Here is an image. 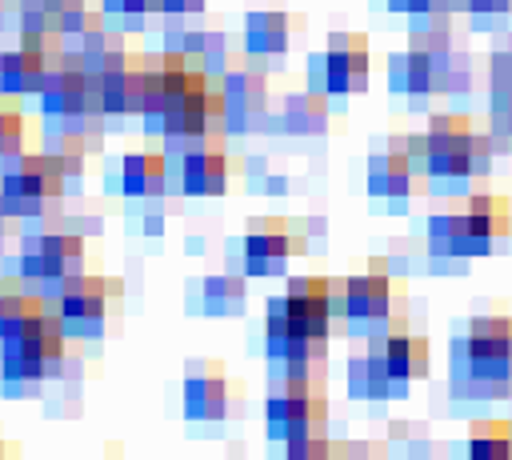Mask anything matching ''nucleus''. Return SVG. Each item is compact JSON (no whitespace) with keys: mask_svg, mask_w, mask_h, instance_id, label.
Masks as SVG:
<instances>
[{"mask_svg":"<svg viewBox=\"0 0 512 460\" xmlns=\"http://www.w3.org/2000/svg\"><path fill=\"white\" fill-rule=\"evenodd\" d=\"M496 120H500V128H504V132H512V100H508V108H504V116H496Z\"/></svg>","mask_w":512,"mask_h":460,"instance_id":"obj_37","label":"nucleus"},{"mask_svg":"<svg viewBox=\"0 0 512 460\" xmlns=\"http://www.w3.org/2000/svg\"><path fill=\"white\" fill-rule=\"evenodd\" d=\"M300 28V20L292 12L280 8H256L244 16V52L252 56H280L288 52L292 32Z\"/></svg>","mask_w":512,"mask_h":460,"instance_id":"obj_24","label":"nucleus"},{"mask_svg":"<svg viewBox=\"0 0 512 460\" xmlns=\"http://www.w3.org/2000/svg\"><path fill=\"white\" fill-rule=\"evenodd\" d=\"M4 452H8V448H4V444H0V456H4Z\"/></svg>","mask_w":512,"mask_h":460,"instance_id":"obj_38","label":"nucleus"},{"mask_svg":"<svg viewBox=\"0 0 512 460\" xmlns=\"http://www.w3.org/2000/svg\"><path fill=\"white\" fill-rule=\"evenodd\" d=\"M100 8L112 24L128 28H140L148 16H164V0H100Z\"/></svg>","mask_w":512,"mask_h":460,"instance_id":"obj_31","label":"nucleus"},{"mask_svg":"<svg viewBox=\"0 0 512 460\" xmlns=\"http://www.w3.org/2000/svg\"><path fill=\"white\" fill-rule=\"evenodd\" d=\"M68 328L60 312H48L28 324L20 336L0 340V388L4 396H36L48 380H56L68 364Z\"/></svg>","mask_w":512,"mask_h":460,"instance_id":"obj_3","label":"nucleus"},{"mask_svg":"<svg viewBox=\"0 0 512 460\" xmlns=\"http://www.w3.org/2000/svg\"><path fill=\"white\" fill-rule=\"evenodd\" d=\"M280 128L292 136H320L328 128V96L308 88L296 96H284V112H280Z\"/></svg>","mask_w":512,"mask_h":460,"instance_id":"obj_27","label":"nucleus"},{"mask_svg":"<svg viewBox=\"0 0 512 460\" xmlns=\"http://www.w3.org/2000/svg\"><path fill=\"white\" fill-rule=\"evenodd\" d=\"M364 344H372L392 376V384L400 388V396H408L412 380L428 376V340L420 332H412L408 316H396L392 324H384L380 332L364 336Z\"/></svg>","mask_w":512,"mask_h":460,"instance_id":"obj_17","label":"nucleus"},{"mask_svg":"<svg viewBox=\"0 0 512 460\" xmlns=\"http://www.w3.org/2000/svg\"><path fill=\"white\" fill-rule=\"evenodd\" d=\"M112 288L116 284L108 276H100V272H76V276H68L48 296V304L60 312V320H64V328H68L72 340H96L108 328Z\"/></svg>","mask_w":512,"mask_h":460,"instance_id":"obj_12","label":"nucleus"},{"mask_svg":"<svg viewBox=\"0 0 512 460\" xmlns=\"http://www.w3.org/2000/svg\"><path fill=\"white\" fill-rule=\"evenodd\" d=\"M144 232H148V236H160V232H164V220H160V212H152V216L144 220Z\"/></svg>","mask_w":512,"mask_h":460,"instance_id":"obj_35","label":"nucleus"},{"mask_svg":"<svg viewBox=\"0 0 512 460\" xmlns=\"http://www.w3.org/2000/svg\"><path fill=\"white\" fill-rule=\"evenodd\" d=\"M328 292H332V320L360 340L404 316V284L392 276L388 260H368L364 272L328 276Z\"/></svg>","mask_w":512,"mask_h":460,"instance_id":"obj_5","label":"nucleus"},{"mask_svg":"<svg viewBox=\"0 0 512 460\" xmlns=\"http://www.w3.org/2000/svg\"><path fill=\"white\" fill-rule=\"evenodd\" d=\"M304 252V236L292 232V224H284L280 216H256L244 228V272L248 276H276L292 256Z\"/></svg>","mask_w":512,"mask_h":460,"instance_id":"obj_18","label":"nucleus"},{"mask_svg":"<svg viewBox=\"0 0 512 460\" xmlns=\"http://www.w3.org/2000/svg\"><path fill=\"white\" fill-rule=\"evenodd\" d=\"M180 400H184V420H192V424H224L240 408V384L228 376L224 360L200 356V360L184 364Z\"/></svg>","mask_w":512,"mask_h":460,"instance_id":"obj_13","label":"nucleus"},{"mask_svg":"<svg viewBox=\"0 0 512 460\" xmlns=\"http://www.w3.org/2000/svg\"><path fill=\"white\" fill-rule=\"evenodd\" d=\"M100 84V112L104 120H128L144 112V92H148V48H132L120 64H112Z\"/></svg>","mask_w":512,"mask_h":460,"instance_id":"obj_19","label":"nucleus"},{"mask_svg":"<svg viewBox=\"0 0 512 460\" xmlns=\"http://www.w3.org/2000/svg\"><path fill=\"white\" fill-rule=\"evenodd\" d=\"M284 456H292V460H320V456H332L328 432H308V436L284 440Z\"/></svg>","mask_w":512,"mask_h":460,"instance_id":"obj_32","label":"nucleus"},{"mask_svg":"<svg viewBox=\"0 0 512 460\" xmlns=\"http://www.w3.org/2000/svg\"><path fill=\"white\" fill-rule=\"evenodd\" d=\"M64 196H68V172L48 148H36V152L24 148L0 160V200L12 220L52 224L56 204Z\"/></svg>","mask_w":512,"mask_h":460,"instance_id":"obj_6","label":"nucleus"},{"mask_svg":"<svg viewBox=\"0 0 512 460\" xmlns=\"http://www.w3.org/2000/svg\"><path fill=\"white\" fill-rule=\"evenodd\" d=\"M204 0H164V16H200Z\"/></svg>","mask_w":512,"mask_h":460,"instance_id":"obj_34","label":"nucleus"},{"mask_svg":"<svg viewBox=\"0 0 512 460\" xmlns=\"http://www.w3.org/2000/svg\"><path fill=\"white\" fill-rule=\"evenodd\" d=\"M44 312H48V300H44L36 288H28L16 272L0 276V340L20 336V332H24L28 324H36Z\"/></svg>","mask_w":512,"mask_h":460,"instance_id":"obj_23","label":"nucleus"},{"mask_svg":"<svg viewBox=\"0 0 512 460\" xmlns=\"http://www.w3.org/2000/svg\"><path fill=\"white\" fill-rule=\"evenodd\" d=\"M452 392L460 400H504L512 392V316H472L452 344Z\"/></svg>","mask_w":512,"mask_h":460,"instance_id":"obj_2","label":"nucleus"},{"mask_svg":"<svg viewBox=\"0 0 512 460\" xmlns=\"http://www.w3.org/2000/svg\"><path fill=\"white\" fill-rule=\"evenodd\" d=\"M428 252L436 260H472V256H488L492 244L484 240V232L476 228L468 204H456V208H444L428 220Z\"/></svg>","mask_w":512,"mask_h":460,"instance_id":"obj_21","label":"nucleus"},{"mask_svg":"<svg viewBox=\"0 0 512 460\" xmlns=\"http://www.w3.org/2000/svg\"><path fill=\"white\" fill-rule=\"evenodd\" d=\"M344 384H348V396H356V400H400V388L392 384V376L372 344H364V352L348 356Z\"/></svg>","mask_w":512,"mask_h":460,"instance_id":"obj_25","label":"nucleus"},{"mask_svg":"<svg viewBox=\"0 0 512 460\" xmlns=\"http://www.w3.org/2000/svg\"><path fill=\"white\" fill-rule=\"evenodd\" d=\"M428 168L420 156H412L408 136H392L388 148L368 156V196L392 204V212H400L412 196L428 192Z\"/></svg>","mask_w":512,"mask_h":460,"instance_id":"obj_14","label":"nucleus"},{"mask_svg":"<svg viewBox=\"0 0 512 460\" xmlns=\"http://www.w3.org/2000/svg\"><path fill=\"white\" fill-rule=\"evenodd\" d=\"M84 256H88V248H84L80 232H68L56 224H32V232L20 236L12 272L48 300L68 276L84 272Z\"/></svg>","mask_w":512,"mask_h":460,"instance_id":"obj_7","label":"nucleus"},{"mask_svg":"<svg viewBox=\"0 0 512 460\" xmlns=\"http://www.w3.org/2000/svg\"><path fill=\"white\" fill-rule=\"evenodd\" d=\"M140 124L152 140L168 144V156H176L188 140L228 136L220 84L176 48L148 52V92Z\"/></svg>","mask_w":512,"mask_h":460,"instance_id":"obj_1","label":"nucleus"},{"mask_svg":"<svg viewBox=\"0 0 512 460\" xmlns=\"http://www.w3.org/2000/svg\"><path fill=\"white\" fill-rule=\"evenodd\" d=\"M248 304V280L240 272H212L196 284V312L204 316H240Z\"/></svg>","mask_w":512,"mask_h":460,"instance_id":"obj_26","label":"nucleus"},{"mask_svg":"<svg viewBox=\"0 0 512 460\" xmlns=\"http://www.w3.org/2000/svg\"><path fill=\"white\" fill-rule=\"evenodd\" d=\"M40 96V112L48 124H72V120H88V116H104L100 112V84L80 68L76 56H68L36 92Z\"/></svg>","mask_w":512,"mask_h":460,"instance_id":"obj_15","label":"nucleus"},{"mask_svg":"<svg viewBox=\"0 0 512 460\" xmlns=\"http://www.w3.org/2000/svg\"><path fill=\"white\" fill-rule=\"evenodd\" d=\"M308 88L324 96H356L368 88V36L328 32L324 48L308 56Z\"/></svg>","mask_w":512,"mask_h":460,"instance_id":"obj_10","label":"nucleus"},{"mask_svg":"<svg viewBox=\"0 0 512 460\" xmlns=\"http://www.w3.org/2000/svg\"><path fill=\"white\" fill-rule=\"evenodd\" d=\"M224 96V132H252L268 116V76L252 64V52H228L220 76H212Z\"/></svg>","mask_w":512,"mask_h":460,"instance_id":"obj_11","label":"nucleus"},{"mask_svg":"<svg viewBox=\"0 0 512 460\" xmlns=\"http://www.w3.org/2000/svg\"><path fill=\"white\" fill-rule=\"evenodd\" d=\"M112 188L128 200H160L168 192V152L156 148L124 152L112 168Z\"/></svg>","mask_w":512,"mask_h":460,"instance_id":"obj_22","label":"nucleus"},{"mask_svg":"<svg viewBox=\"0 0 512 460\" xmlns=\"http://www.w3.org/2000/svg\"><path fill=\"white\" fill-rule=\"evenodd\" d=\"M492 164V140L476 132L464 112H436L424 132V168L428 184L440 192H460L472 180H484Z\"/></svg>","mask_w":512,"mask_h":460,"instance_id":"obj_4","label":"nucleus"},{"mask_svg":"<svg viewBox=\"0 0 512 460\" xmlns=\"http://www.w3.org/2000/svg\"><path fill=\"white\" fill-rule=\"evenodd\" d=\"M24 140H28V116L20 108V96L0 92V160L24 152Z\"/></svg>","mask_w":512,"mask_h":460,"instance_id":"obj_30","label":"nucleus"},{"mask_svg":"<svg viewBox=\"0 0 512 460\" xmlns=\"http://www.w3.org/2000/svg\"><path fill=\"white\" fill-rule=\"evenodd\" d=\"M328 276H292L280 296L264 308V336H328L332 332Z\"/></svg>","mask_w":512,"mask_h":460,"instance_id":"obj_8","label":"nucleus"},{"mask_svg":"<svg viewBox=\"0 0 512 460\" xmlns=\"http://www.w3.org/2000/svg\"><path fill=\"white\" fill-rule=\"evenodd\" d=\"M0 12H4V0H0Z\"/></svg>","mask_w":512,"mask_h":460,"instance_id":"obj_39","label":"nucleus"},{"mask_svg":"<svg viewBox=\"0 0 512 460\" xmlns=\"http://www.w3.org/2000/svg\"><path fill=\"white\" fill-rule=\"evenodd\" d=\"M512 8V0H464V12L480 16V20H492V16H504Z\"/></svg>","mask_w":512,"mask_h":460,"instance_id":"obj_33","label":"nucleus"},{"mask_svg":"<svg viewBox=\"0 0 512 460\" xmlns=\"http://www.w3.org/2000/svg\"><path fill=\"white\" fill-rule=\"evenodd\" d=\"M468 212L476 220V228L484 232V240L492 244V252L512 236V204L504 196H492V192H472L468 200Z\"/></svg>","mask_w":512,"mask_h":460,"instance_id":"obj_28","label":"nucleus"},{"mask_svg":"<svg viewBox=\"0 0 512 460\" xmlns=\"http://www.w3.org/2000/svg\"><path fill=\"white\" fill-rule=\"evenodd\" d=\"M472 460H508L512 456V428L504 420H476L468 432Z\"/></svg>","mask_w":512,"mask_h":460,"instance_id":"obj_29","label":"nucleus"},{"mask_svg":"<svg viewBox=\"0 0 512 460\" xmlns=\"http://www.w3.org/2000/svg\"><path fill=\"white\" fill-rule=\"evenodd\" d=\"M176 184L184 196H196V200H212V196H224L228 184H232V160L224 152V136H200V140H188L180 152H176Z\"/></svg>","mask_w":512,"mask_h":460,"instance_id":"obj_16","label":"nucleus"},{"mask_svg":"<svg viewBox=\"0 0 512 460\" xmlns=\"http://www.w3.org/2000/svg\"><path fill=\"white\" fill-rule=\"evenodd\" d=\"M68 60L64 44H28L20 40L16 48L0 52V92L4 96H28L40 92L44 80Z\"/></svg>","mask_w":512,"mask_h":460,"instance_id":"obj_20","label":"nucleus"},{"mask_svg":"<svg viewBox=\"0 0 512 460\" xmlns=\"http://www.w3.org/2000/svg\"><path fill=\"white\" fill-rule=\"evenodd\" d=\"M264 428H268V440L276 444L308 432H324L328 428L324 384L308 376H280L264 396Z\"/></svg>","mask_w":512,"mask_h":460,"instance_id":"obj_9","label":"nucleus"},{"mask_svg":"<svg viewBox=\"0 0 512 460\" xmlns=\"http://www.w3.org/2000/svg\"><path fill=\"white\" fill-rule=\"evenodd\" d=\"M8 208H4V200H0V248H4V236H8Z\"/></svg>","mask_w":512,"mask_h":460,"instance_id":"obj_36","label":"nucleus"}]
</instances>
